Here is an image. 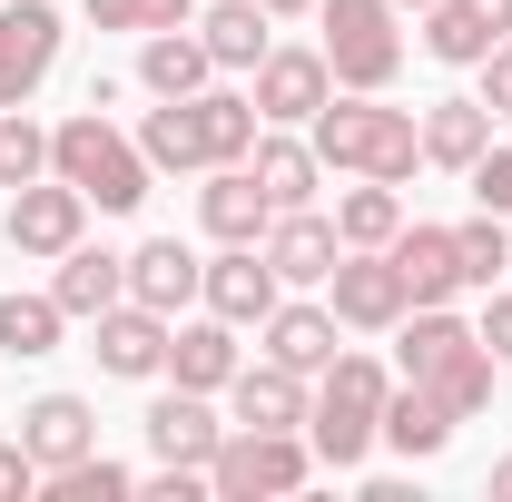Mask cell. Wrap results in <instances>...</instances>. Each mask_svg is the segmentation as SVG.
I'll return each instance as SVG.
<instances>
[{
  "mask_svg": "<svg viewBox=\"0 0 512 502\" xmlns=\"http://www.w3.org/2000/svg\"><path fill=\"white\" fill-rule=\"evenodd\" d=\"M256 335H266V355H276V365H296V375H325V365L345 355V345H335V335H345L335 306H286V296H276V315H266Z\"/></svg>",
  "mask_w": 512,
  "mask_h": 502,
  "instance_id": "44dd1931",
  "label": "cell"
},
{
  "mask_svg": "<svg viewBox=\"0 0 512 502\" xmlns=\"http://www.w3.org/2000/svg\"><path fill=\"white\" fill-rule=\"evenodd\" d=\"M453 266H463V286H473V296H483V286H503V276H512V217H493V207H483V217H463V227H453Z\"/></svg>",
  "mask_w": 512,
  "mask_h": 502,
  "instance_id": "1f68e13d",
  "label": "cell"
},
{
  "mask_svg": "<svg viewBox=\"0 0 512 502\" xmlns=\"http://www.w3.org/2000/svg\"><path fill=\"white\" fill-rule=\"evenodd\" d=\"M60 40H69V20L50 10V0L0 10V109H30V89L60 69Z\"/></svg>",
  "mask_w": 512,
  "mask_h": 502,
  "instance_id": "ba28073f",
  "label": "cell"
},
{
  "mask_svg": "<svg viewBox=\"0 0 512 502\" xmlns=\"http://www.w3.org/2000/svg\"><path fill=\"white\" fill-rule=\"evenodd\" d=\"M306 375L296 365H276V355H256V365H237V384H227V414L237 424H266V434H306Z\"/></svg>",
  "mask_w": 512,
  "mask_h": 502,
  "instance_id": "5bb4252c",
  "label": "cell"
},
{
  "mask_svg": "<svg viewBox=\"0 0 512 502\" xmlns=\"http://www.w3.org/2000/svg\"><path fill=\"white\" fill-rule=\"evenodd\" d=\"M276 296H286V276L266 266V247H217V256H207V286H197V306H207V315H227V325H266Z\"/></svg>",
  "mask_w": 512,
  "mask_h": 502,
  "instance_id": "8fae6325",
  "label": "cell"
},
{
  "mask_svg": "<svg viewBox=\"0 0 512 502\" xmlns=\"http://www.w3.org/2000/svg\"><path fill=\"white\" fill-rule=\"evenodd\" d=\"M394 266H404V296L414 306H453L463 296V266H453V227H394Z\"/></svg>",
  "mask_w": 512,
  "mask_h": 502,
  "instance_id": "603a6c76",
  "label": "cell"
},
{
  "mask_svg": "<svg viewBox=\"0 0 512 502\" xmlns=\"http://www.w3.org/2000/svg\"><path fill=\"white\" fill-rule=\"evenodd\" d=\"M168 325H178V315L138 306V296H119L109 315H89V355H99V375H119V384L168 375Z\"/></svg>",
  "mask_w": 512,
  "mask_h": 502,
  "instance_id": "52a82bcc",
  "label": "cell"
},
{
  "mask_svg": "<svg viewBox=\"0 0 512 502\" xmlns=\"http://www.w3.org/2000/svg\"><path fill=\"white\" fill-rule=\"evenodd\" d=\"M493 493H503V502H512V453H503V463H493Z\"/></svg>",
  "mask_w": 512,
  "mask_h": 502,
  "instance_id": "7bdbcfd3",
  "label": "cell"
},
{
  "mask_svg": "<svg viewBox=\"0 0 512 502\" xmlns=\"http://www.w3.org/2000/svg\"><path fill=\"white\" fill-rule=\"evenodd\" d=\"M20 443H30L40 473H60L79 453H99V414H89L79 394H40V404H20Z\"/></svg>",
  "mask_w": 512,
  "mask_h": 502,
  "instance_id": "ac0fdd59",
  "label": "cell"
},
{
  "mask_svg": "<svg viewBox=\"0 0 512 502\" xmlns=\"http://www.w3.org/2000/svg\"><path fill=\"white\" fill-rule=\"evenodd\" d=\"M384 394H394V375H384L375 355H335L316 375V404H306V443H316L325 473H355L365 453H375L384 434Z\"/></svg>",
  "mask_w": 512,
  "mask_h": 502,
  "instance_id": "7a4b0ae2",
  "label": "cell"
},
{
  "mask_svg": "<svg viewBox=\"0 0 512 502\" xmlns=\"http://www.w3.org/2000/svg\"><path fill=\"white\" fill-rule=\"evenodd\" d=\"M217 443H227V424H217V404H207V394L178 384V394H158V404H148V453H158V463H197V473H207V453H217Z\"/></svg>",
  "mask_w": 512,
  "mask_h": 502,
  "instance_id": "d6986e66",
  "label": "cell"
},
{
  "mask_svg": "<svg viewBox=\"0 0 512 502\" xmlns=\"http://www.w3.org/2000/svg\"><path fill=\"white\" fill-rule=\"evenodd\" d=\"M316 483V443L266 434V424H227V443L207 453V493L217 502H286Z\"/></svg>",
  "mask_w": 512,
  "mask_h": 502,
  "instance_id": "277c9868",
  "label": "cell"
},
{
  "mask_svg": "<svg viewBox=\"0 0 512 502\" xmlns=\"http://www.w3.org/2000/svg\"><path fill=\"white\" fill-rule=\"evenodd\" d=\"M197 286H207V256H197V247H178V237L128 247V296H138V306L178 315V306H197Z\"/></svg>",
  "mask_w": 512,
  "mask_h": 502,
  "instance_id": "e0dca14e",
  "label": "cell"
},
{
  "mask_svg": "<svg viewBox=\"0 0 512 502\" xmlns=\"http://www.w3.org/2000/svg\"><path fill=\"white\" fill-rule=\"evenodd\" d=\"M493 40H512V0H434L424 10V60L444 69H483Z\"/></svg>",
  "mask_w": 512,
  "mask_h": 502,
  "instance_id": "7c38bea8",
  "label": "cell"
},
{
  "mask_svg": "<svg viewBox=\"0 0 512 502\" xmlns=\"http://www.w3.org/2000/svg\"><path fill=\"white\" fill-rule=\"evenodd\" d=\"M483 148H493V109H483V99H434V109H424V168H453V178H463Z\"/></svg>",
  "mask_w": 512,
  "mask_h": 502,
  "instance_id": "d4e9b609",
  "label": "cell"
},
{
  "mask_svg": "<svg viewBox=\"0 0 512 502\" xmlns=\"http://www.w3.org/2000/svg\"><path fill=\"white\" fill-rule=\"evenodd\" d=\"M60 296H0V355H20V365H40V355H60Z\"/></svg>",
  "mask_w": 512,
  "mask_h": 502,
  "instance_id": "836d02e7",
  "label": "cell"
},
{
  "mask_svg": "<svg viewBox=\"0 0 512 502\" xmlns=\"http://www.w3.org/2000/svg\"><path fill=\"white\" fill-rule=\"evenodd\" d=\"M79 10H89L99 30H138V40H148V30H188V20H197V0H79Z\"/></svg>",
  "mask_w": 512,
  "mask_h": 502,
  "instance_id": "8d00e7d4",
  "label": "cell"
},
{
  "mask_svg": "<svg viewBox=\"0 0 512 502\" xmlns=\"http://www.w3.org/2000/svg\"><path fill=\"white\" fill-rule=\"evenodd\" d=\"M20 493H40V463H30L20 434H0V502H20Z\"/></svg>",
  "mask_w": 512,
  "mask_h": 502,
  "instance_id": "60d3db41",
  "label": "cell"
},
{
  "mask_svg": "<svg viewBox=\"0 0 512 502\" xmlns=\"http://www.w3.org/2000/svg\"><path fill=\"white\" fill-rule=\"evenodd\" d=\"M138 158L158 178H207V138H197V99H158L138 119Z\"/></svg>",
  "mask_w": 512,
  "mask_h": 502,
  "instance_id": "cb8c5ba5",
  "label": "cell"
},
{
  "mask_svg": "<svg viewBox=\"0 0 512 502\" xmlns=\"http://www.w3.org/2000/svg\"><path fill=\"white\" fill-rule=\"evenodd\" d=\"M50 178H69L89 207L128 217V207L148 197V178H158V168L138 158V138H119V128H109V109H69V119L50 128Z\"/></svg>",
  "mask_w": 512,
  "mask_h": 502,
  "instance_id": "3957f363",
  "label": "cell"
},
{
  "mask_svg": "<svg viewBox=\"0 0 512 502\" xmlns=\"http://www.w3.org/2000/svg\"><path fill=\"white\" fill-rule=\"evenodd\" d=\"M79 227H89V197L69 188V178H30V188H10V227H0V237L20 256H50V266H60V256L79 247Z\"/></svg>",
  "mask_w": 512,
  "mask_h": 502,
  "instance_id": "9c48e42d",
  "label": "cell"
},
{
  "mask_svg": "<svg viewBox=\"0 0 512 502\" xmlns=\"http://www.w3.org/2000/svg\"><path fill=\"white\" fill-rule=\"evenodd\" d=\"M463 178H473V207H493V217H512V148H483V158H473Z\"/></svg>",
  "mask_w": 512,
  "mask_h": 502,
  "instance_id": "74e56055",
  "label": "cell"
},
{
  "mask_svg": "<svg viewBox=\"0 0 512 502\" xmlns=\"http://www.w3.org/2000/svg\"><path fill=\"white\" fill-rule=\"evenodd\" d=\"M256 99L247 89H217V79H207V89H197V138H207V168H237V158H256Z\"/></svg>",
  "mask_w": 512,
  "mask_h": 502,
  "instance_id": "f1b7e54d",
  "label": "cell"
},
{
  "mask_svg": "<svg viewBox=\"0 0 512 502\" xmlns=\"http://www.w3.org/2000/svg\"><path fill=\"white\" fill-rule=\"evenodd\" d=\"M197 227L217 237V247H256L266 227H276V197L256 188V168H207V188H197Z\"/></svg>",
  "mask_w": 512,
  "mask_h": 502,
  "instance_id": "4fadbf2b",
  "label": "cell"
},
{
  "mask_svg": "<svg viewBox=\"0 0 512 502\" xmlns=\"http://www.w3.org/2000/svg\"><path fill=\"white\" fill-rule=\"evenodd\" d=\"M40 493H50V502H128L138 473L109 463V453H79V463H60V473H40Z\"/></svg>",
  "mask_w": 512,
  "mask_h": 502,
  "instance_id": "e575fe53",
  "label": "cell"
},
{
  "mask_svg": "<svg viewBox=\"0 0 512 502\" xmlns=\"http://www.w3.org/2000/svg\"><path fill=\"white\" fill-rule=\"evenodd\" d=\"M247 365V345H237V325L227 315H197V325H168V375L188 384V394H227Z\"/></svg>",
  "mask_w": 512,
  "mask_h": 502,
  "instance_id": "2e32d148",
  "label": "cell"
},
{
  "mask_svg": "<svg viewBox=\"0 0 512 502\" xmlns=\"http://www.w3.org/2000/svg\"><path fill=\"white\" fill-rule=\"evenodd\" d=\"M325 306H335V325H355V335H394L414 315V296H404V266L384 247H345L335 276H325Z\"/></svg>",
  "mask_w": 512,
  "mask_h": 502,
  "instance_id": "8992f818",
  "label": "cell"
},
{
  "mask_svg": "<svg viewBox=\"0 0 512 502\" xmlns=\"http://www.w3.org/2000/svg\"><path fill=\"white\" fill-rule=\"evenodd\" d=\"M138 493H148V502H197L207 473H197V463H158V473H138Z\"/></svg>",
  "mask_w": 512,
  "mask_h": 502,
  "instance_id": "ab89813d",
  "label": "cell"
},
{
  "mask_svg": "<svg viewBox=\"0 0 512 502\" xmlns=\"http://www.w3.org/2000/svg\"><path fill=\"white\" fill-rule=\"evenodd\" d=\"M256 188L276 197V207H316V188H325V158H316V138H266L256 128Z\"/></svg>",
  "mask_w": 512,
  "mask_h": 502,
  "instance_id": "484cf974",
  "label": "cell"
},
{
  "mask_svg": "<svg viewBox=\"0 0 512 502\" xmlns=\"http://www.w3.org/2000/svg\"><path fill=\"white\" fill-rule=\"evenodd\" d=\"M375 443H394L404 463H434V453L453 443V414L424 394V384H394V394H384V434Z\"/></svg>",
  "mask_w": 512,
  "mask_h": 502,
  "instance_id": "83f0119b",
  "label": "cell"
},
{
  "mask_svg": "<svg viewBox=\"0 0 512 502\" xmlns=\"http://www.w3.org/2000/svg\"><path fill=\"white\" fill-rule=\"evenodd\" d=\"M394 10H434V0H394Z\"/></svg>",
  "mask_w": 512,
  "mask_h": 502,
  "instance_id": "f6af8a7d",
  "label": "cell"
},
{
  "mask_svg": "<svg viewBox=\"0 0 512 502\" xmlns=\"http://www.w3.org/2000/svg\"><path fill=\"white\" fill-rule=\"evenodd\" d=\"M256 247H266V266H276L286 286H325L335 256H345V237H335V217H316V207H276V227H266Z\"/></svg>",
  "mask_w": 512,
  "mask_h": 502,
  "instance_id": "9a60e30c",
  "label": "cell"
},
{
  "mask_svg": "<svg viewBox=\"0 0 512 502\" xmlns=\"http://www.w3.org/2000/svg\"><path fill=\"white\" fill-rule=\"evenodd\" d=\"M325 20V69H335V89H394V69H404V10L394 0H316Z\"/></svg>",
  "mask_w": 512,
  "mask_h": 502,
  "instance_id": "5b68a950",
  "label": "cell"
},
{
  "mask_svg": "<svg viewBox=\"0 0 512 502\" xmlns=\"http://www.w3.org/2000/svg\"><path fill=\"white\" fill-rule=\"evenodd\" d=\"M50 296H60V315H69V325L109 315V306L128 296V256H109V247H89V237H79V247L60 256V276H50Z\"/></svg>",
  "mask_w": 512,
  "mask_h": 502,
  "instance_id": "ffe728a7",
  "label": "cell"
},
{
  "mask_svg": "<svg viewBox=\"0 0 512 502\" xmlns=\"http://www.w3.org/2000/svg\"><path fill=\"white\" fill-rule=\"evenodd\" d=\"M266 10H276V20H296V10H316V0H266Z\"/></svg>",
  "mask_w": 512,
  "mask_h": 502,
  "instance_id": "ee69618b",
  "label": "cell"
},
{
  "mask_svg": "<svg viewBox=\"0 0 512 502\" xmlns=\"http://www.w3.org/2000/svg\"><path fill=\"white\" fill-rule=\"evenodd\" d=\"M394 227H404V188L355 178V188L335 197V237H345V247H394Z\"/></svg>",
  "mask_w": 512,
  "mask_h": 502,
  "instance_id": "4dcf8cb0",
  "label": "cell"
},
{
  "mask_svg": "<svg viewBox=\"0 0 512 502\" xmlns=\"http://www.w3.org/2000/svg\"><path fill=\"white\" fill-rule=\"evenodd\" d=\"M256 119H276V128H306L335 99V69H325V50H266L256 60Z\"/></svg>",
  "mask_w": 512,
  "mask_h": 502,
  "instance_id": "30bf717a",
  "label": "cell"
},
{
  "mask_svg": "<svg viewBox=\"0 0 512 502\" xmlns=\"http://www.w3.org/2000/svg\"><path fill=\"white\" fill-rule=\"evenodd\" d=\"M207 79H217V60H207L197 30H148V40H138V89H148V99H197Z\"/></svg>",
  "mask_w": 512,
  "mask_h": 502,
  "instance_id": "7402d4cb",
  "label": "cell"
},
{
  "mask_svg": "<svg viewBox=\"0 0 512 502\" xmlns=\"http://www.w3.org/2000/svg\"><path fill=\"white\" fill-rule=\"evenodd\" d=\"M306 138H316V158L335 178H384V188H404V178L424 168V119H414V109H384V89H335L316 119H306Z\"/></svg>",
  "mask_w": 512,
  "mask_h": 502,
  "instance_id": "6da1fadb",
  "label": "cell"
},
{
  "mask_svg": "<svg viewBox=\"0 0 512 502\" xmlns=\"http://www.w3.org/2000/svg\"><path fill=\"white\" fill-rule=\"evenodd\" d=\"M30 178H50V128L30 109H0V188H30Z\"/></svg>",
  "mask_w": 512,
  "mask_h": 502,
  "instance_id": "d590c367",
  "label": "cell"
},
{
  "mask_svg": "<svg viewBox=\"0 0 512 502\" xmlns=\"http://www.w3.org/2000/svg\"><path fill=\"white\" fill-rule=\"evenodd\" d=\"M473 335L493 345V365H512V286H483V315H473Z\"/></svg>",
  "mask_w": 512,
  "mask_h": 502,
  "instance_id": "f35d334b",
  "label": "cell"
},
{
  "mask_svg": "<svg viewBox=\"0 0 512 502\" xmlns=\"http://www.w3.org/2000/svg\"><path fill=\"white\" fill-rule=\"evenodd\" d=\"M394 335H404V384H424L434 365H453V355L473 345V325H463L453 306H414L404 325H394Z\"/></svg>",
  "mask_w": 512,
  "mask_h": 502,
  "instance_id": "f546056e",
  "label": "cell"
},
{
  "mask_svg": "<svg viewBox=\"0 0 512 502\" xmlns=\"http://www.w3.org/2000/svg\"><path fill=\"white\" fill-rule=\"evenodd\" d=\"M424 394H434V404H444L453 424H473V414H483V404H493V345H483V335H473V345H463V355H453V365H434V375H424Z\"/></svg>",
  "mask_w": 512,
  "mask_h": 502,
  "instance_id": "d6a6232c",
  "label": "cell"
},
{
  "mask_svg": "<svg viewBox=\"0 0 512 502\" xmlns=\"http://www.w3.org/2000/svg\"><path fill=\"white\" fill-rule=\"evenodd\" d=\"M493 119H512V40H493V60H483V89H473Z\"/></svg>",
  "mask_w": 512,
  "mask_h": 502,
  "instance_id": "b9f144b4",
  "label": "cell"
},
{
  "mask_svg": "<svg viewBox=\"0 0 512 502\" xmlns=\"http://www.w3.org/2000/svg\"><path fill=\"white\" fill-rule=\"evenodd\" d=\"M266 20H276L266 0H217V10H197V40H207V60H217V69H256L266 50H276Z\"/></svg>",
  "mask_w": 512,
  "mask_h": 502,
  "instance_id": "4316f807",
  "label": "cell"
}]
</instances>
